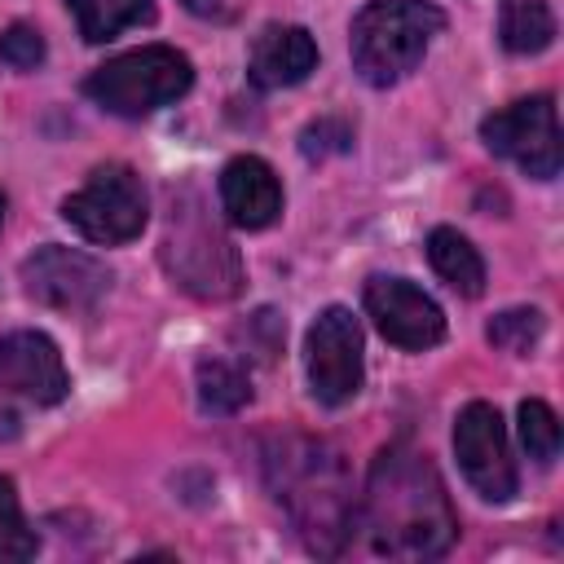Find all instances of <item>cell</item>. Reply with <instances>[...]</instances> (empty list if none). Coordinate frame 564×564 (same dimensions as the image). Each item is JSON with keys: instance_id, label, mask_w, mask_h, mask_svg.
Returning <instances> with one entry per match:
<instances>
[{"instance_id": "7a4b0ae2", "label": "cell", "mask_w": 564, "mask_h": 564, "mask_svg": "<svg viewBox=\"0 0 564 564\" xmlns=\"http://www.w3.org/2000/svg\"><path fill=\"white\" fill-rule=\"evenodd\" d=\"M269 471H273L278 502H286L308 551L335 555L357 524V502H352L339 454L326 449L322 441L295 436L278 445V454L269 458Z\"/></svg>"}, {"instance_id": "52a82bcc", "label": "cell", "mask_w": 564, "mask_h": 564, "mask_svg": "<svg viewBox=\"0 0 564 564\" xmlns=\"http://www.w3.org/2000/svg\"><path fill=\"white\" fill-rule=\"evenodd\" d=\"M304 370L308 392L322 405H348L361 392L366 361H361V326L344 304H330L317 313V322L304 335Z\"/></svg>"}, {"instance_id": "d4e9b609", "label": "cell", "mask_w": 564, "mask_h": 564, "mask_svg": "<svg viewBox=\"0 0 564 564\" xmlns=\"http://www.w3.org/2000/svg\"><path fill=\"white\" fill-rule=\"evenodd\" d=\"M0 225H4V194H0Z\"/></svg>"}, {"instance_id": "5bb4252c", "label": "cell", "mask_w": 564, "mask_h": 564, "mask_svg": "<svg viewBox=\"0 0 564 564\" xmlns=\"http://www.w3.org/2000/svg\"><path fill=\"white\" fill-rule=\"evenodd\" d=\"M220 207H225L229 225H238V229H269L282 216L278 172L256 154L229 159L220 172Z\"/></svg>"}, {"instance_id": "7c38bea8", "label": "cell", "mask_w": 564, "mask_h": 564, "mask_svg": "<svg viewBox=\"0 0 564 564\" xmlns=\"http://www.w3.org/2000/svg\"><path fill=\"white\" fill-rule=\"evenodd\" d=\"M0 392L26 397L35 405H57L70 392L66 361L44 330L0 335Z\"/></svg>"}, {"instance_id": "603a6c76", "label": "cell", "mask_w": 564, "mask_h": 564, "mask_svg": "<svg viewBox=\"0 0 564 564\" xmlns=\"http://www.w3.org/2000/svg\"><path fill=\"white\" fill-rule=\"evenodd\" d=\"M300 150L304 159H330V154H344L352 150V128L344 119H317L300 132Z\"/></svg>"}, {"instance_id": "cb8c5ba5", "label": "cell", "mask_w": 564, "mask_h": 564, "mask_svg": "<svg viewBox=\"0 0 564 564\" xmlns=\"http://www.w3.org/2000/svg\"><path fill=\"white\" fill-rule=\"evenodd\" d=\"M181 4L194 9V13H207V9H212V0H181Z\"/></svg>"}, {"instance_id": "277c9868", "label": "cell", "mask_w": 564, "mask_h": 564, "mask_svg": "<svg viewBox=\"0 0 564 564\" xmlns=\"http://www.w3.org/2000/svg\"><path fill=\"white\" fill-rule=\"evenodd\" d=\"M163 264L198 300H234L242 291L238 247L207 220V207L189 189L172 198V216L163 234Z\"/></svg>"}, {"instance_id": "2e32d148", "label": "cell", "mask_w": 564, "mask_h": 564, "mask_svg": "<svg viewBox=\"0 0 564 564\" xmlns=\"http://www.w3.org/2000/svg\"><path fill=\"white\" fill-rule=\"evenodd\" d=\"M498 40L507 53L533 57L542 48H551L555 40V13L542 0H502L498 9Z\"/></svg>"}, {"instance_id": "6da1fadb", "label": "cell", "mask_w": 564, "mask_h": 564, "mask_svg": "<svg viewBox=\"0 0 564 564\" xmlns=\"http://www.w3.org/2000/svg\"><path fill=\"white\" fill-rule=\"evenodd\" d=\"M357 520L379 555L392 560H432L445 555L458 538V516L445 494V480L427 454L410 445H388L366 480Z\"/></svg>"}, {"instance_id": "7402d4cb", "label": "cell", "mask_w": 564, "mask_h": 564, "mask_svg": "<svg viewBox=\"0 0 564 564\" xmlns=\"http://www.w3.org/2000/svg\"><path fill=\"white\" fill-rule=\"evenodd\" d=\"M0 62L13 70H35L44 62V35L26 22H13L0 31Z\"/></svg>"}, {"instance_id": "8992f818", "label": "cell", "mask_w": 564, "mask_h": 564, "mask_svg": "<svg viewBox=\"0 0 564 564\" xmlns=\"http://www.w3.org/2000/svg\"><path fill=\"white\" fill-rule=\"evenodd\" d=\"M145 212H150L145 185H141V176L128 163H101V167H93L88 181H84V189H75V194L62 198V220L79 238H88L97 247L132 242L145 229Z\"/></svg>"}, {"instance_id": "ac0fdd59", "label": "cell", "mask_w": 564, "mask_h": 564, "mask_svg": "<svg viewBox=\"0 0 564 564\" xmlns=\"http://www.w3.org/2000/svg\"><path fill=\"white\" fill-rule=\"evenodd\" d=\"M198 405L207 414H238L251 401V379L242 366L225 361V357H207L198 361Z\"/></svg>"}, {"instance_id": "9c48e42d", "label": "cell", "mask_w": 564, "mask_h": 564, "mask_svg": "<svg viewBox=\"0 0 564 564\" xmlns=\"http://www.w3.org/2000/svg\"><path fill=\"white\" fill-rule=\"evenodd\" d=\"M454 454H458V467H463L467 485L480 498L507 502L516 494V458H511V445H507L502 414L489 401H471V405L458 410Z\"/></svg>"}, {"instance_id": "8fae6325", "label": "cell", "mask_w": 564, "mask_h": 564, "mask_svg": "<svg viewBox=\"0 0 564 564\" xmlns=\"http://www.w3.org/2000/svg\"><path fill=\"white\" fill-rule=\"evenodd\" d=\"M361 300H366V313L379 326V335L405 352H423L445 339L441 304L427 291H419L410 278H370Z\"/></svg>"}, {"instance_id": "d6986e66", "label": "cell", "mask_w": 564, "mask_h": 564, "mask_svg": "<svg viewBox=\"0 0 564 564\" xmlns=\"http://www.w3.org/2000/svg\"><path fill=\"white\" fill-rule=\"evenodd\" d=\"M35 551H40V538H35V529L22 516V502L13 494V480L0 476V564L35 560Z\"/></svg>"}, {"instance_id": "ffe728a7", "label": "cell", "mask_w": 564, "mask_h": 564, "mask_svg": "<svg viewBox=\"0 0 564 564\" xmlns=\"http://www.w3.org/2000/svg\"><path fill=\"white\" fill-rule=\"evenodd\" d=\"M542 330H546V322H542L538 308H507V313H498V317L485 326L489 344L502 348V352H511V357H529V352L538 348Z\"/></svg>"}, {"instance_id": "5b68a950", "label": "cell", "mask_w": 564, "mask_h": 564, "mask_svg": "<svg viewBox=\"0 0 564 564\" xmlns=\"http://www.w3.org/2000/svg\"><path fill=\"white\" fill-rule=\"evenodd\" d=\"M194 84V66L181 48L172 44H141L132 53L110 57L106 66H97L84 79V93L119 115V119H141L159 106H172L176 97H185Z\"/></svg>"}, {"instance_id": "4fadbf2b", "label": "cell", "mask_w": 564, "mask_h": 564, "mask_svg": "<svg viewBox=\"0 0 564 564\" xmlns=\"http://www.w3.org/2000/svg\"><path fill=\"white\" fill-rule=\"evenodd\" d=\"M313 70H317V44H313V35H308L304 26L269 22V26L251 40L247 79H251L260 93L304 84Z\"/></svg>"}, {"instance_id": "9a60e30c", "label": "cell", "mask_w": 564, "mask_h": 564, "mask_svg": "<svg viewBox=\"0 0 564 564\" xmlns=\"http://www.w3.org/2000/svg\"><path fill=\"white\" fill-rule=\"evenodd\" d=\"M427 260H432V269H436L458 295L476 300V295L485 291V260H480V251H476L458 229H449V225L432 229V234H427Z\"/></svg>"}, {"instance_id": "ba28073f", "label": "cell", "mask_w": 564, "mask_h": 564, "mask_svg": "<svg viewBox=\"0 0 564 564\" xmlns=\"http://www.w3.org/2000/svg\"><path fill=\"white\" fill-rule=\"evenodd\" d=\"M480 137L494 154L511 159L520 172L533 181H555L560 176V119H555V97H520L507 110L489 115L480 123Z\"/></svg>"}, {"instance_id": "30bf717a", "label": "cell", "mask_w": 564, "mask_h": 564, "mask_svg": "<svg viewBox=\"0 0 564 564\" xmlns=\"http://www.w3.org/2000/svg\"><path fill=\"white\" fill-rule=\"evenodd\" d=\"M22 291L44 304V308H62V313H88L106 291H110V273L101 260L70 251V247H35L22 260Z\"/></svg>"}, {"instance_id": "44dd1931", "label": "cell", "mask_w": 564, "mask_h": 564, "mask_svg": "<svg viewBox=\"0 0 564 564\" xmlns=\"http://www.w3.org/2000/svg\"><path fill=\"white\" fill-rule=\"evenodd\" d=\"M520 441L533 463H555L560 454V419L546 401H520Z\"/></svg>"}, {"instance_id": "e0dca14e", "label": "cell", "mask_w": 564, "mask_h": 564, "mask_svg": "<svg viewBox=\"0 0 564 564\" xmlns=\"http://www.w3.org/2000/svg\"><path fill=\"white\" fill-rule=\"evenodd\" d=\"M66 4L88 44H106L137 22H150V13H154L150 0H66Z\"/></svg>"}, {"instance_id": "3957f363", "label": "cell", "mask_w": 564, "mask_h": 564, "mask_svg": "<svg viewBox=\"0 0 564 564\" xmlns=\"http://www.w3.org/2000/svg\"><path fill=\"white\" fill-rule=\"evenodd\" d=\"M441 26H445V13L427 0H370L352 18V31H348L352 70L366 84L388 88L423 62Z\"/></svg>"}]
</instances>
